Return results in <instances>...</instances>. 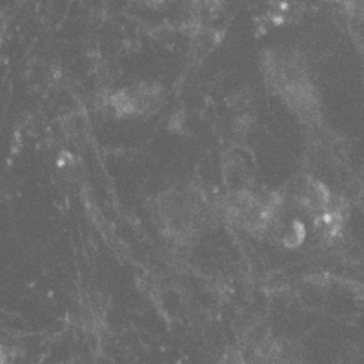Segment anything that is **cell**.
<instances>
[{
  "label": "cell",
  "instance_id": "obj_1",
  "mask_svg": "<svg viewBox=\"0 0 364 364\" xmlns=\"http://www.w3.org/2000/svg\"><path fill=\"white\" fill-rule=\"evenodd\" d=\"M262 73L268 90L284 104L288 112L304 122L318 117L321 102L308 64L299 51L268 50L262 58Z\"/></svg>",
  "mask_w": 364,
  "mask_h": 364
},
{
  "label": "cell",
  "instance_id": "obj_2",
  "mask_svg": "<svg viewBox=\"0 0 364 364\" xmlns=\"http://www.w3.org/2000/svg\"><path fill=\"white\" fill-rule=\"evenodd\" d=\"M154 217L166 239L186 245L199 237L204 226L203 197L190 188H171L155 199Z\"/></svg>",
  "mask_w": 364,
  "mask_h": 364
},
{
  "label": "cell",
  "instance_id": "obj_3",
  "mask_svg": "<svg viewBox=\"0 0 364 364\" xmlns=\"http://www.w3.org/2000/svg\"><path fill=\"white\" fill-rule=\"evenodd\" d=\"M226 213L230 220L242 232L253 237H262L275 228L281 211H279L277 197L242 191L230 199Z\"/></svg>",
  "mask_w": 364,
  "mask_h": 364
},
{
  "label": "cell",
  "instance_id": "obj_4",
  "mask_svg": "<svg viewBox=\"0 0 364 364\" xmlns=\"http://www.w3.org/2000/svg\"><path fill=\"white\" fill-rule=\"evenodd\" d=\"M155 99H159V95L154 91V86H142L135 87L133 91L126 90L122 93L113 99L115 108L124 115L129 113H144V112H155Z\"/></svg>",
  "mask_w": 364,
  "mask_h": 364
},
{
  "label": "cell",
  "instance_id": "obj_5",
  "mask_svg": "<svg viewBox=\"0 0 364 364\" xmlns=\"http://www.w3.org/2000/svg\"><path fill=\"white\" fill-rule=\"evenodd\" d=\"M142 2H146V4H151V6H157V4H161V2H166V0H142Z\"/></svg>",
  "mask_w": 364,
  "mask_h": 364
},
{
  "label": "cell",
  "instance_id": "obj_6",
  "mask_svg": "<svg viewBox=\"0 0 364 364\" xmlns=\"http://www.w3.org/2000/svg\"><path fill=\"white\" fill-rule=\"evenodd\" d=\"M0 364H9L8 357H6V355H4V353H0Z\"/></svg>",
  "mask_w": 364,
  "mask_h": 364
}]
</instances>
